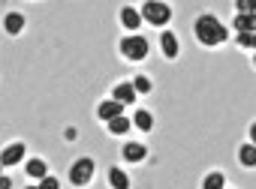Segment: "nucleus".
<instances>
[{"instance_id":"f257e3e1","label":"nucleus","mask_w":256,"mask_h":189,"mask_svg":"<svg viewBox=\"0 0 256 189\" xmlns=\"http://www.w3.org/2000/svg\"><path fill=\"white\" fill-rule=\"evenodd\" d=\"M196 36H199V42L202 45H220V42H226V27L214 18V15H202L199 21H196Z\"/></svg>"},{"instance_id":"f03ea898","label":"nucleus","mask_w":256,"mask_h":189,"mask_svg":"<svg viewBox=\"0 0 256 189\" xmlns=\"http://www.w3.org/2000/svg\"><path fill=\"white\" fill-rule=\"evenodd\" d=\"M120 51H124L126 60H142L148 54V39H142V36H126L120 42Z\"/></svg>"},{"instance_id":"7ed1b4c3","label":"nucleus","mask_w":256,"mask_h":189,"mask_svg":"<svg viewBox=\"0 0 256 189\" xmlns=\"http://www.w3.org/2000/svg\"><path fill=\"white\" fill-rule=\"evenodd\" d=\"M142 15H145L151 24L163 27V24H169V18H172V9H169L166 3H145V6H142Z\"/></svg>"},{"instance_id":"20e7f679","label":"nucleus","mask_w":256,"mask_h":189,"mask_svg":"<svg viewBox=\"0 0 256 189\" xmlns=\"http://www.w3.org/2000/svg\"><path fill=\"white\" fill-rule=\"evenodd\" d=\"M90 174H94V162H90V159H78V162L72 165V171H70V180H72L76 186H84V183L90 180Z\"/></svg>"},{"instance_id":"39448f33","label":"nucleus","mask_w":256,"mask_h":189,"mask_svg":"<svg viewBox=\"0 0 256 189\" xmlns=\"http://www.w3.org/2000/svg\"><path fill=\"white\" fill-rule=\"evenodd\" d=\"M22 156H24V144H10V147L4 150V156H0V159H4V165L10 168V165H16Z\"/></svg>"},{"instance_id":"423d86ee","label":"nucleus","mask_w":256,"mask_h":189,"mask_svg":"<svg viewBox=\"0 0 256 189\" xmlns=\"http://www.w3.org/2000/svg\"><path fill=\"white\" fill-rule=\"evenodd\" d=\"M112 96H114L118 102L126 105V102H133V99H136V87H133V84H118V87L112 90Z\"/></svg>"},{"instance_id":"0eeeda50","label":"nucleus","mask_w":256,"mask_h":189,"mask_svg":"<svg viewBox=\"0 0 256 189\" xmlns=\"http://www.w3.org/2000/svg\"><path fill=\"white\" fill-rule=\"evenodd\" d=\"M120 108H124V102H118V99H106V102L100 105V117H102V120H112V117L120 114Z\"/></svg>"},{"instance_id":"6e6552de","label":"nucleus","mask_w":256,"mask_h":189,"mask_svg":"<svg viewBox=\"0 0 256 189\" xmlns=\"http://www.w3.org/2000/svg\"><path fill=\"white\" fill-rule=\"evenodd\" d=\"M148 156V150H145V144H126L124 147V159H130V162H139V159H145Z\"/></svg>"},{"instance_id":"1a4fd4ad","label":"nucleus","mask_w":256,"mask_h":189,"mask_svg":"<svg viewBox=\"0 0 256 189\" xmlns=\"http://www.w3.org/2000/svg\"><path fill=\"white\" fill-rule=\"evenodd\" d=\"M120 21H124L126 27H130V30H136V27L142 24V15H139L136 9H130V6H126V9H120Z\"/></svg>"},{"instance_id":"9d476101","label":"nucleus","mask_w":256,"mask_h":189,"mask_svg":"<svg viewBox=\"0 0 256 189\" xmlns=\"http://www.w3.org/2000/svg\"><path fill=\"white\" fill-rule=\"evenodd\" d=\"M160 42H163V54H166V57H178V39H175V33L166 30Z\"/></svg>"},{"instance_id":"9b49d317","label":"nucleus","mask_w":256,"mask_h":189,"mask_svg":"<svg viewBox=\"0 0 256 189\" xmlns=\"http://www.w3.org/2000/svg\"><path fill=\"white\" fill-rule=\"evenodd\" d=\"M4 27H6V33H18V30L24 27V18H22L18 12H10V15L4 18Z\"/></svg>"},{"instance_id":"f8f14e48","label":"nucleus","mask_w":256,"mask_h":189,"mask_svg":"<svg viewBox=\"0 0 256 189\" xmlns=\"http://www.w3.org/2000/svg\"><path fill=\"white\" fill-rule=\"evenodd\" d=\"M108 129H112V135H124L126 129H130V120H126L124 114H118V117L108 120Z\"/></svg>"},{"instance_id":"ddd939ff","label":"nucleus","mask_w":256,"mask_h":189,"mask_svg":"<svg viewBox=\"0 0 256 189\" xmlns=\"http://www.w3.org/2000/svg\"><path fill=\"white\" fill-rule=\"evenodd\" d=\"M108 183H112L114 189H126V186H130V180H126V174H124L120 168H112V171H108Z\"/></svg>"},{"instance_id":"4468645a","label":"nucleus","mask_w":256,"mask_h":189,"mask_svg":"<svg viewBox=\"0 0 256 189\" xmlns=\"http://www.w3.org/2000/svg\"><path fill=\"white\" fill-rule=\"evenodd\" d=\"M28 174L36 177V180H42V177H46V162H42V159H30V162H28Z\"/></svg>"},{"instance_id":"2eb2a0df","label":"nucleus","mask_w":256,"mask_h":189,"mask_svg":"<svg viewBox=\"0 0 256 189\" xmlns=\"http://www.w3.org/2000/svg\"><path fill=\"white\" fill-rule=\"evenodd\" d=\"M235 27H238L241 33H253V12H247V15H238V18H235Z\"/></svg>"},{"instance_id":"dca6fc26","label":"nucleus","mask_w":256,"mask_h":189,"mask_svg":"<svg viewBox=\"0 0 256 189\" xmlns=\"http://www.w3.org/2000/svg\"><path fill=\"white\" fill-rule=\"evenodd\" d=\"M238 156H241V162H244L247 168H253V162H256V150H253V144H244Z\"/></svg>"},{"instance_id":"f3484780","label":"nucleus","mask_w":256,"mask_h":189,"mask_svg":"<svg viewBox=\"0 0 256 189\" xmlns=\"http://www.w3.org/2000/svg\"><path fill=\"white\" fill-rule=\"evenodd\" d=\"M133 120H136V126H139V129H145V132L154 126V120H151V114H148V111H136V117H133Z\"/></svg>"},{"instance_id":"a211bd4d","label":"nucleus","mask_w":256,"mask_h":189,"mask_svg":"<svg viewBox=\"0 0 256 189\" xmlns=\"http://www.w3.org/2000/svg\"><path fill=\"white\" fill-rule=\"evenodd\" d=\"M226 180H223V174H208L205 177V189H220Z\"/></svg>"},{"instance_id":"6ab92c4d","label":"nucleus","mask_w":256,"mask_h":189,"mask_svg":"<svg viewBox=\"0 0 256 189\" xmlns=\"http://www.w3.org/2000/svg\"><path fill=\"white\" fill-rule=\"evenodd\" d=\"M133 87H136V93H151V81H148L145 75H139V78L133 81Z\"/></svg>"},{"instance_id":"aec40b11","label":"nucleus","mask_w":256,"mask_h":189,"mask_svg":"<svg viewBox=\"0 0 256 189\" xmlns=\"http://www.w3.org/2000/svg\"><path fill=\"white\" fill-rule=\"evenodd\" d=\"M238 45H241V48H253V45H256V36H253V33H241V36H238Z\"/></svg>"},{"instance_id":"412c9836","label":"nucleus","mask_w":256,"mask_h":189,"mask_svg":"<svg viewBox=\"0 0 256 189\" xmlns=\"http://www.w3.org/2000/svg\"><path fill=\"white\" fill-rule=\"evenodd\" d=\"M40 186H42V189H58V180H54V177H42Z\"/></svg>"}]
</instances>
